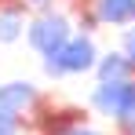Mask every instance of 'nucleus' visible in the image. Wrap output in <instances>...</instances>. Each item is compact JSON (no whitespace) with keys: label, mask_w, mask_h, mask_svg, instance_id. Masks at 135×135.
Segmentation results:
<instances>
[{"label":"nucleus","mask_w":135,"mask_h":135,"mask_svg":"<svg viewBox=\"0 0 135 135\" xmlns=\"http://www.w3.org/2000/svg\"><path fill=\"white\" fill-rule=\"evenodd\" d=\"M91 66H95V44H91L88 37H69L55 55H47V62H44V69L51 77L84 73V69H91Z\"/></svg>","instance_id":"obj_1"},{"label":"nucleus","mask_w":135,"mask_h":135,"mask_svg":"<svg viewBox=\"0 0 135 135\" xmlns=\"http://www.w3.org/2000/svg\"><path fill=\"white\" fill-rule=\"evenodd\" d=\"M66 40H69V22L62 15H44V18H37L29 26V44L37 51H44V55H55Z\"/></svg>","instance_id":"obj_2"},{"label":"nucleus","mask_w":135,"mask_h":135,"mask_svg":"<svg viewBox=\"0 0 135 135\" xmlns=\"http://www.w3.org/2000/svg\"><path fill=\"white\" fill-rule=\"evenodd\" d=\"M33 99H37L33 84H22V80H15V84H4V88H0V110L18 113V110H26Z\"/></svg>","instance_id":"obj_3"},{"label":"nucleus","mask_w":135,"mask_h":135,"mask_svg":"<svg viewBox=\"0 0 135 135\" xmlns=\"http://www.w3.org/2000/svg\"><path fill=\"white\" fill-rule=\"evenodd\" d=\"M135 18V0H99V22L124 26Z\"/></svg>","instance_id":"obj_4"},{"label":"nucleus","mask_w":135,"mask_h":135,"mask_svg":"<svg viewBox=\"0 0 135 135\" xmlns=\"http://www.w3.org/2000/svg\"><path fill=\"white\" fill-rule=\"evenodd\" d=\"M128 73H132V62H128L124 55H110V59L99 62V77H102V84H120V80H128Z\"/></svg>","instance_id":"obj_5"},{"label":"nucleus","mask_w":135,"mask_h":135,"mask_svg":"<svg viewBox=\"0 0 135 135\" xmlns=\"http://www.w3.org/2000/svg\"><path fill=\"white\" fill-rule=\"evenodd\" d=\"M22 33V15L18 11H0V44H11Z\"/></svg>","instance_id":"obj_6"},{"label":"nucleus","mask_w":135,"mask_h":135,"mask_svg":"<svg viewBox=\"0 0 135 135\" xmlns=\"http://www.w3.org/2000/svg\"><path fill=\"white\" fill-rule=\"evenodd\" d=\"M0 135H15V113L0 110Z\"/></svg>","instance_id":"obj_7"},{"label":"nucleus","mask_w":135,"mask_h":135,"mask_svg":"<svg viewBox=\"0 0 135 135\" xmlns=\"http://www.w3.org/2000/svg\"><path fill=\"white\" fill-rule=\"evenodd\" d=\"M124 59H128V62L135 66V29L128 33V37H124Z\"/></svg>","instance_id":"obj_8"},{"label":"nucleus","mask_w":135,"mask_h":135,"mask_svg":"<svg viewBox=\"0 0 135 135\" xmlns=\"http://www.w3.org/2000/svg\"><path fill=\"white\" fill-rule=\"evenodd\" d=\"M66 135H99V132H84V128H73V132H66Z\"/></svg>","instance_id":"obj_9"},{"label":"nucleus","mask_w":135,"mask_h":135,"mask_svg":"<svg viewBox=\"0 0 135 135\" xmlns=\"http://www.w3.org/2000/svg\"><path fill=\"white\" fill-rule=\"evenodd\" d=\"M29 4H47V0H29Z\"/></svg>","instance_id":"obj_10"}]
</instances>
